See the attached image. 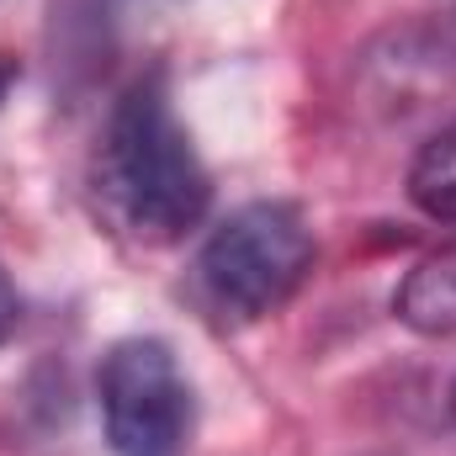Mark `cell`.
<instances>
[{
	"label": "cell",
	"instance_id": "cell-3",
	"mask_svg": "<svg viewBox=\"0 0 456 456\" xmlns=\"http://www.w3.org/2000/svg\"><path fill=\"white\" fill-rule=\"evenodd\" d=\"M96 398L117 456H186L197 398L165 340H117L96 366Z\"/></svg>",
	"mask_w": 456,
	"mask_h": 456
},
{
	"label": "cell",
	"instance_id": "cell-8",
	"mask_svg": "<svg viewBox=\"0 0 456 456\" xmlns=\"http://www.w3.org/2000/svg\"><path fill=\"white\" fill-rule=\"evenodd\" d=\"M452 409H456V393H452Z\"/></svg>",
	"mask_w": 456,
	"mask_h": 456
},
{
	"label": "cell",
	"instance_id": "cell-4",
	"mask_svg": "<svg viewBox=\"0 0 456 456\" xmlns=\"http://www.w3.org/2000/svg\"><path fill=\"white\" fill-rule=\"evenodd\" d=\"M393 314L414 330V335H456V244L419 260L398 297H393Z\"/></svg>",
	"mask_w": 456,
	"mask_h": 456
},
{
	"label": "cell",
	"instance_id": "cell-6",
	"mask_svg": "<svg viewBox=\"0 0 456 456\" xmlns=\"http://www.w3.org/2000/svg\"><path fill=\"white\" fill-rule=\"evenodd\" d=\"M16 324H21V297H16V287H11V276L0 265V345L16 335Z\"/></svg>",
	"mask_w": 456,
	"mask_h": 456
},
{
	"label": "cell",
	"instance_id": "cell-2",
	"mask_svg": "<svg viewBox=\"0 0 456 456\" xmlns=\"http://www.w3.org/2000/svg\"><path fill=\"white\" fill-rule=\"evenodd\" d=\"M314 271V233L292 202H249L208 233L191 287L213 324L244 330L276 314Z\"/></svg>",
	"mask_w": 456,
	"mask_h": 456
},
{
	"label": "cell",
	"instance_id": "cell-5",
	"mask_svg": "<svg viewBox=\"0 0 456 456\" xmlns=\"http://www.w3.org/2000/svg\"><path fill=\"white\" fill-rule=\"evenodd\" d=\"M409 197L425 218L456 224V122L441 127L409 165Z\"/></svg>",
	"mask_w": 456,
	"mask_h": 456
},
{
	"label": "cell",
	"instance_id": "cell-7",
	"mask_svg": "<svg viewBox=\"0 0 456 456\" xmlns=\"http://www.w3.org/2000/svg\"><path fill=\"white\" fill-rule=\"evenodd\" d=\"M16 80H21V64H16L11 53H0V107H5V96H11Z\"/></svg>",
	"mask_w": 456,
	"mask_h": 456
},
{
	"label": "cell",
	"instance_id": "cell-1",
	"mask_svg": "<svg viewBox=\"0 0 456 456\" xmlns=\"http://www.w3.org/2000/svg\"><path fill=\"white\" fill-rule=\"evenodd\" d=\"M91 181L102 213L138 244H175L208 218L213 175L175 117L165 75H138L112 102Z\"/></svg>",
	"mask_w": 456,
	"mask_h": 456
}]
</instances>
